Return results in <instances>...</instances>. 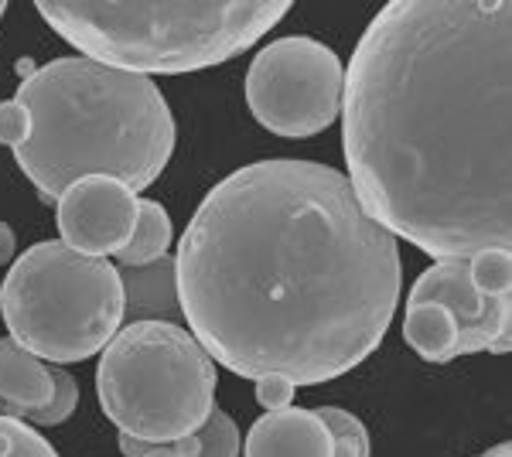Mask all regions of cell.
Instances as JSON below:
<instances>
[{
    "mask_svg": "<svg viewBox=\"0 0 512 457\" xmlns=\"http://www.w3.org/2000/svg\"><path fill=\"white\" fill-rule=\"evenodd\" d=\"M178 297L195 342L243 379L332 382L383 345L400 304L396 236L342 171L256 161L219 181L178 239Z\"/></svg>",
    "mask_w": 512,
    "mask_h": 457,
    "instance_id": "1",
    "label": "cell"
},
{
    "mask_svg": "<svg viewBox=\"0 0 512 457\" xmlns=\"http://www.w3.org/2000/svg\"><path fill=\"white\" fill-rule=\"evenodd\" d=\"M349 185L434 260L512 253V4L393 0L345 69Z\"/></svg>",
    "mask_w": 512,
    "mask_h": 457,
    "instance_id": "2",
    "label": "cell"
},
{
    "mask_svg": "<svg viewBox=\"0 0 512 457\" xmlns=\"http://www.w3.org/2000/svg\"><path fill=\"white\" fill-rule=\"evenodd\" d=\"M31 137L14 151L45 202H59L82 178H113L144 191L175 154V116L158 82L106 69L89 58H55L18 86Z\"/></svg>",
    "mask_w": 512,
    "mask_h": 457,
    "instance_id": "3",
    "label": "cell"
},
{
    "mask_svg": "<svg viewBox=\"0 0 512 457\" xmlns=\"http://www.w3.org/2000/svg\"><path fill=\"white\" fill-rule=\"evenodd\" d=\"M291 0H41L38 14L82 58L130 76H181L253 48Z\"/></svg>",
    "mask_w": 512,
    "mask_h": 457,
    "instance_id": "4",
    "label": "cell"
},
{
    "mask_svg": "<svg viewBox=\"0 0 512 457\" xmlns=\"http://www.w3.org/2000/svg\"><path fill=\"white\" fill-rule=\"evenodd\" d=\"M96 396L120 434L175 444L216 410V362L181 324L137 321L99 352Z\"/></svg>",
    "mask_w": 512,
    "mask_h": 457,
    "instance_id": "5",
    "label": "cell"
},
{
    "mask_svg": "<svg viewBox=\"0 0 512 457\" xmlns=\"http://www.w3.org/2000/svg\"><path fill=\"white\" fill-rule=\"evenodd\" d=\"M0 318L21 348L65 365L103 352L123 324L117 267L82 256L62 239L31 246L0 284Z\"/></svg>",
    "mask_w": 512,
    "mask_h": 457,
    "instance_id": "6",
    "label": "cell"
},
{
    "mask_svg": "<svg viewBox=\"0 0 512 457\" xmlns=\"http://www.w3.org/2000/svg\"><path fill=\"white\" fill-rule=\"evenodd\" d=\"M345 65L315 38L291 35L260 48L246 72V103L277 137H315L342 113Z\"/></svg>",
    "mask_w": 512,
    "mask_h": 457,
    "instance_id": "7",
    "label": "cell"
},
{
    "mask_svg": "<svg viewBox=\"0 0 512 457\" xmlns=\"http://www.w3.org/2000/svg\"><path fill=\"white\" fill-rule=\"evenodd\" d=\"M407 304H441L458 324L454 359L475 352L506 355L512 342V294L485 297L468 277V260H434L410 287Z\"/></svg>",
    "mask_w": 512,
    "mask_h": 457,
    "instance_id": "8",
    "label": "cell"
},
{
    "mask_svg": "<svg viewBox=\"0 0 512 457\" xmlns=\"http://www.w3.org/2000/svg\"><path fill=\"white\" fill-rule=\"evenodd\" d=\"M59 236L82 256H117L137 226V195L113 178H82L59 198Z\"/></svg>",
    "mask_w": 512,
    "mask_h": 457,
    "instance_id": "9",
    "label": "cell"
},
{
    "mask_svg": "<svg viewBox=\"0 0 512 457\" xmlns=\"http://www.w3.org/2000/svg\"><path fill=\"white\" fill-rule=\"evenodd\" d=\"M243 457H335V444L328 427L315 410L284 406L270 410L250 427Z\"/></svg>",
    "mask_w": 512,
    "mask_h": 457,
    "instance_id": "10",
    "label": "cell"
},
{
    "mask_svg": "<svg viewBox=\"0 0 512 457\" xmlns=\"http://www.w3.org/2000/svg\"><path fill=\"white\" fill-rule=\"evenodd\" d=\"M123 284V321H164L181 324L185 311H181L178 297V263L175 256H161L144 267H120Z\"/></svg>",
    "mask_w": 512,
    "mask_h": 457,
    "instance_id": "11",
    "label": "cell"
},
{
    "mask_svg": "<svg viewBox=\"0 0 512 457\" xmlns=\"http://www.w3.org/2000/svg\"><path fill=\"white\" fill-rule=\"evenodd\" d=\"M52 365L21 348L14 338H0V400L18 410H41L52 400Z\"/></svg>",
    "mask_w": 512,
    "mask_h": 457,
    "instance_id": "12",
    "label": "cell"
},
{
    "mask_svg": "<svg viewBox=\"0 0 512 457\" xmlns=\"http://www.w3.org/2000/svg\"><path fill=\"white\" fill-rule=\"evenodd\" d=\"M403 338L424 362L444 365L454 362L458 345V324L441 304H407L403 314Z\"/></svg>",
    "mask_w": 512,
    "mask_h": 457,
    "instance_id": "13",
    "label": "cell"
},
{
    "mask_svg": "<svg viewBox=\"0 0 512 457\" xmlns=\"http://www.w3.org/2000/svg\"><path fill=\"white\" fill-rule=\"evenodd\" d=\"M171 239H175V229H171V215L164 212V205L154 198H137V226L130 243L117 253L120 267H144V263L161 260L168 256Z\"/></svg>",
    "mask_w": 512,
    "mask_h": 457,
    "instance_id": "14",
    "label": "cell"
},
{
    "mask_svg": "<svg viewBox=\"0 0 512 457\" xmlns=\"http://www.w3.org/2000/svg\"><path fill=\"white\" fill-rule=\"evenodd\" d=\"M175 451L181 457H239L243 437H239L236 420L226 410H212L195 434L175 440Z\"/></svg>",
    "mask_w": 512,
    "mask_h": 457,
    "instance_id": "15",
    "label": "cell"
},
{
    "mask_svg": "<svg viewBox=\"0 0 512 457\" xmlns=\"http://www.w3.org/2000/svg\"><path fill=\"white\" fill-rule=\"evenodd\" d=\"M315 413L332 434L335 457H369V430L355 413L342 410V406H318Z\"/></svg>",
    "mask_w": 512,
    "mask_h": 457,
    "instance_id": "16",
    "label": "cell"
},
{
    "mask_svg": "<svg viewBox=\"0 0 512 457\" xmlns=\"http://www.w3.org/2000/svg\"><path fill=\"white\" fill-rule=\"evenodd\" d=\"M468 277H472L478 294H485V297L512 294V253L485 249V253L468 256Z\"/></svg>",
    "mask_w": 512,
    "mask_h": 457,
    "instance_id": "17",
    "label": "cell"
},
{
    "mask_svg": "<svg viewBox=\"0 0 512 457\" xmlns=\"http://www.w3.org/2000/svg\"><path fill=\"white\" fill-rule=\"evenodd\" d=\"M52 400H48L41 410H28V417H24V423H35V427H59V423H65L76 413L79 406V382L72 372H65L62 365H52Z\"/></svg>",
    "mask_w": 512,
    "mask_h": 457,
    "instance_id": "18",
    "label": "cell"
},
{
    "mask_svg": "<svg viewBox=\"0 0 512 457\" xmlns=\"http://www.w3.org/2000/svg\"><path fill=\"white\" fill-rule=\"evenodd\" d=\"M0 457H59V451L24 420L0 417Z\"/></svg>",
    "mask_w": 512,
    "mask_h": 457,
    "instance_id": "19",
    "label": "cell"
},
{
    "mask_svg": "<svg viewBox=\"0 0 512 457\" xmlns=\"http://www.w3.org/2000/svg\"><path fill=\"white\" fill-rule=\"evenodd\" d=\"M31 130H35V123H31L28 106H21L18 99L0 103V144H7V147L18 151L24 140L31 137Z\"/></svg>",
    "mask_w": 512,
    "mask_h": 457,
    "instance_id": "20",
    "label": "cell"
},
{
    "mask_svg": "<svg viewBox=\"0 0 512 457\" xmlns=\"http://www.w3.org/2000/svg\"><path fill=\"white\" fill-rule=\"evenodd\" d=\"M294 393H297V386H294L291 379H284V376H263V379H256V403H260L267 413L291 406L294 403Z\"/></svg>",
    "mask_w": 512,
    "mask_h": 457,
    "instance_id": "21",
    "label": "cell"
},
{
    "mask_svg": "<svg viewBox=\"0 0 512 457\" xmlns=\"http://www.w3.org/2000/svg\"><path fill=\"white\" fill-rule=\"evenodd\" d=\"M120 451L123 457H181L175 444H147V440H137L130 434H120Z\"/></svg>",
    "mask_w": 512,
    "mask_h": 457,
    "instance_id": "22",
    "label": "cell"
},
{
    "mask_svg": "<svg viewBox=\"0 0 512 457\" xmlns=\"http://www.w3.org/2000/svg\"><path fill=\"white\" fill-rule=\"evenodd\" d=\"M14 246H18L14 229L7 226V222H0V267H7V263L14 260Z\"/></svg>",
    "mask_w": 512,
    "mask_h": 457,
    "instance_id": "23",
    "label": "cell"
},
{
    "mask_svg": "<svg viewBox=\"0 0 512 457\" xmlns=\"http://www.w3.org/2000/svg\"><path fill=\"white\" fill-rule=\"evenodd\" d=\"M0 417H14V420H24L28 417V410H18V406H11L7 400H0Z\"/></svg>",
    "mask_w": 512,
    "mask_h": 457,
    "instance_id": "24",
    "label": "cell"
},
{
    "mask_svg": "<svg viewBox=\"0 0 512 457\" xmlns=\"http://www.w3.org/2000/svg\"><path fill=\"white\" fill-rule=\"evenodd\" d=\"M478 457H512V444H499V447H492V451H485Z\"/></svg>",
    "mask_w": 512,
    "mask_h": 457,
    "instance_id": "25",
    "label": "cell"
},
{
    "mask_svg": "<svg viewBox=\"0 0 512 457\" xmlns=\"http://www.w3.org/2000/svg\"><path fill=\"white\" fill-rule=\"evenodd\" d=\"M4 14H7V4H4V0H0V18H4Z\"/></svg>",
    "mask_w": 512,
    "mask_h": 457,
    "instance_id": "26",
    "label": "cell"
}]
</instances>
